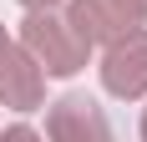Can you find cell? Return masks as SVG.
Returning a JSON list of instances; mask_svg holds the SVG:
<instances>
[{"instance_id":"obj_10","label":"cell","mask_w":147,"mask_h":142,"mask_svg":"<svg viewBox=\"0 0 147 142\" xmlns=\"http://www.w3.org/2000/svg\"><path fill=\"white\" fill-rule=\"evenodd\" d=\"M5 41H10V30H5V26H0V46H5Z\"/></svg>"},{"instance_id":"obj_8","label":"cell","mask_w":147,"mask_h":142,"mask_svg":"<svg viewBox=\"0 0 147 142\" xmlns=\"http://www.w3.org/2000/svg\"><path fill=\"white\" fill-rule=\"evenodd\" d=\"M20 10H41V5H61V0H15Z\"/></svg>"},{"instance_id":"obj_4","label":"cell","mask_w":147,"mask_h":142,"mask_svg":"<svg viewBox=\"0 0 147 142\" xmlns=\"http://www.w3.org/2000/svg\"><path fill=\"white\" fill-rule=\"evenodd\" d=\"M0 107H10V112H41L46 107V71L26 56V46L15 36L0 46Z\"/></svg>"},{"instance_id":"obj_6","label":"cell","mask_w":147,"mask_h":142,"mask_svg":"<svg viewBox=\"0 0 147 142\" xmlns=\"http://www.w3.org/2000/svg\"><path fill=\"white\" fill-rule=\"evenodd\" d=\"M0 142H46V137L30 122H10V127H0Z\"/></svg>"},{"instance_id":"obj_1","label":"cell","mask_w":147,"mask_h":142,"mask_svg":"<svg viewBox=\"0 0 147 142\" xmlns=\"http://www.w3.org/2000/svg\"><path fill=\"white\" fill-rule=\"evenodd\" d=\"M15 41L26 46V56L46 71V81H71V76H81V71L91 66V56H96V46L81 36V26L66 15V5L26 10Z\"/></svg>"},{"instance_id":"obj_2","label":"cell","mask_w":147,"mask_h":142,"mask_svg":"<svg viewBox=\"0 0 147 142\" xmlns=\"http://www.w3.org/2000/svg\"><path fill=\"white\" fill-rule=\"evenodd\" d=\"M96 81H102L107 97H117V101H142L147 97V26H132L127 36L102 46Z\"/></svg>"},{"instance_id":"obj_9","label":"cell","mask_w":147,"mask_h":142,"mask_svg":"<svg viewBox=\"0 0 147 142\" xmlns=\"http://www.w3.org/2000/svg\"><path fill=\"white\" fill-rule=\"evenodd\" d=\"M142 101H147V97H142ZM137 137L147 142V107H142V122H137Z\"/></svg>"},{"instance_id":"obj_3","label":"cell","mask_w":147,"mask_h":142,"mask_svg":"<svg viewBox=\"0 0 147 142\" xmlns=\"http://www.w3.org/2000/svg\"><path fill=\"white\" fill-rule=\"evenodd\" d=\"M46 142H117L112 117L96 97L86 91H61L56 101H46Z\"/></svg>"},{"instance_id":"obj_5","label":"cell","mask_w":147,"mask_h":142,"mask_svg":"<svg viewBox=\"0 0 147 142\" xmlns=\"http://www.w3.org/2000/svg\"><path fill=\"white\" fill-rule=\"evenodd\" d=\"M61 5H66V15L81 26V36L91 46H107V41H117V36H127L132 26H142L122 0H61Z\"/></svg>"},{"instance_id":"obj_7","label":"cell","mask_w":147,"mask_h":142,"mask_svg":"<svg viewBox=\"0 0 147 142\" xmlns=\"http://www.w3.org/2000/svg\"><path fill=\"white\" fill-rule=\"evenodd\" d=\"M122 5H127V10H132L137 20H142V26H147V0H122Z\"/></svg>"}]
</instances>
